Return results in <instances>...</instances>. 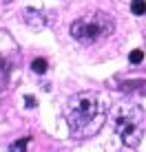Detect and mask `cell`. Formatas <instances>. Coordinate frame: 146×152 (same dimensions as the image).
I'll list each match as a JSON object with an SVG mask.
<instances>
[{
	"label": "cell",
	"mask_w": 146,
	"mask_h": 152,
	"mask_svg": "<svg viewBox=\"0 0 146 152\" xmlns=\"http://www.w3.org/2000/svg\"><path fill=\"white\" fill-rule=\"evenodd\" d=\"M64 119L69 132L75 139H86L95 134L106 119V99L102 93L82 91L69 97L64 106Z\"/></svg>",
	"instance_id": "6da1fadb"
},
{
	"label": "cell",
	"mask_w": 146,
	"mask_h": 152,
	"mask_svg": "<svg viewBox=\"0 0 146 152\" xmlns=\"http://www.w3.org/2000/svg\"><path fill=\"white\" fill-rule=\"evenodd\" d=\"M113 126L126 148H137L146 132V113L133 102H119L113 108Z\"/></svg>",
	"instance_id": "7a4b0ae2"
},
{
	"label": "cell",
	"mask_w": 146,
	"mask_h": 152,
	"mask_svg": "<svg viewBox=\"0 0 146 152\" xmlns=\"http://www.w3.org/2000/svg\"><path fill=\"white\" fill-rule=\"evenodd\" d=\"M115 31V20L113 15H108L106 11H88L84 15H80L77 20H73L71 24V38L77 40L80 44H95Z\"/></svg>",
	"instance_id": "3957f363"
},
{
	"label": "cell",
	"mask_w": 146,
	"mask_h": 152,
	"mask_svg": "<svg viewBox=\"0 0 146 152\" xmlns=\"http://www.w3.org/2000/svg\"><path fill=\"white\" fill-rule=\"evenodd\" d=\"M22 18H24V22H27L31 29H42L44 27V15L40 13V11H35V9H31V7L24 9Z\"/></svg>",
	"instance_id": "277c9868"
},
{
	"label": "cell",
	"mask_w": 146,
	"mask_h": 152,
	"mask_svg": "<svg viewBox=\"0 0 146 152\" xmlns=\"http://www.w3.org/2000/svg\"><path fill=\"white\" fill-rule=\"evenodd\" d=\"M119 88H122L124 93H142L146 95V80H131V82H122L119 84Z\"/></svg>",
	"instance_id": "5b68a950"
},
{
	"label": "cell",
	"mask_w": 146,
	"mask_h": 152,
	"mask_svg": "<svg viewBox=\"0 0 146 152\" xmlns=\"http://www.w3.org/2000/svg\"><path fill=\"white\" fill-rule=\"evenodd\" d=\"M9 71H11V64H9V60H7V57L0 53V91H4V86H7Z\"/></svg>",
	"instance_id": "8992f818"
},
{
	"label": "cell",
	"mask_w": 146,
	"mask_h": 152,
	"mask_svg": "<svg viewBox=\"0 0 146 152\" xmlns=\"http://www.w3.org/2000/svg\"><path fill=\"white\" fill-rule=\"evenodd\" d=\"M46 69H49V64H46L44 57H35L33 62H31V71L38 73V75H42V73H46Z\"/></svg>",
	"instance_id": "52a82bcc"
},
{
	"label": "cell",
	"mask_w": 146,
	"mask_h": 152,
	"mask_svg": "<svg viewBox=\"0 0 146 152\" xmlns=\"http://www.w3.org/2000/svg\"><path fill=\"white\" fill-rule=\"evenodd\" d=\"M29 141H31V139L27 137V139H18V141H13V143H9V152H24Z\"/></svg>",
	"instance_id": "ba28073f"
},
{
	"label": "cell",
	"mask_w": 146,
	"mask_h": 152,
	"mask_svg": "<svg viewBox=\"0 0 146 152\" xmlns=\"http://www.w3.org/2000/svg\"><path fill=\"white\" fill-rule=\"evenodd\" d=\"M131 11L135 15H144L146 13V0H133L131 2Z\"/></svg>",
	"instance_id": "9c48e42d"
},
{
	"label": "cell",
	"mask_w": 146,
	"mask_h": 152,
	"mask_svg": "<svg viewBox=\"0 0 146 152\" xmlns=\"http://www.w3.org/2000/svg\"><path fill=\"white\" fill-rule=\"evenodd\" d=\"M128 62H131V64L133 66H137V64H142V62H144V53H142V51H131V55H128Z\"/></svg>",
	"instance_id": "30bf717a"
},
{
	"label": "cell",
	"mask_w": 146,
	"mask_h": 152,
	"mask_svg": "<svg viewBox=\"0 0 146 152\" xmlns=\"http://www.w3.org/2000/svg\"><path fill=\"white\" fill-rule=\"evenodd\" d=\"M24 106H27V108H35V97L27 95V97H24Z\"/></svg>",
	"instance_id": "8fae6325"
},
{
	"label": "cell",
	"mask_w": 146,
	"mask_h": 152,
	"mask_svg": "<svg viewBox=\"0 0 146 152\" xmlns=\"http://www.w3.org/2000/svg\"><path fill=\"white\" fill-rule=\"evenodd\" d=\"M9 2H13V0H0V4H9Z\"/></svg>",
	"instance_id": "7c38bea8"
}]
</instances>
